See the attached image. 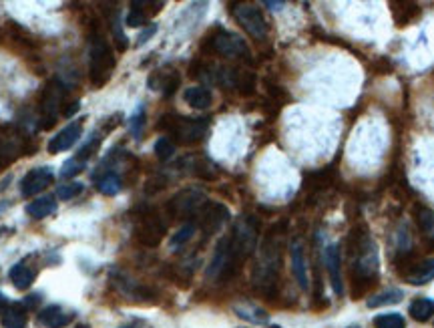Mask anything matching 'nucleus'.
<instances>
[{
    "instance_id": "f257e3e1",
    "label": "nucleus",
    "mask_w": 434,
    "mask_h": 328,
    "mask_svg": "<svg viewBox=\"0 0 434 328\" xmlns=\"http://www.w3.org/2000/svg\"><path fill=\"white\" fill-rule=\"evenodd\" d=\"M277 276H279V246L275 244L271 236H268L264 244L260 246L251 280H253V286L262 294L273 296L277 292Z\"/></svg>"
},
{
    "instance_id": "f03ea898",
    "label": "nucleus",
    "mask_w": 434,
    "mask_h": 328,
    "mask_svg": "<svg viewBox=\"0 0 434 328\" xmlns=\"http://www.w3.org/2000/svg\"><path fill=\"white\" fill-rule=\"evenodd\" d=\"M159 129L167 131L171 137H175V141L181 143V145H193V143H199L205 137L207 129H209V121L169 113V115L161 117Z\"/></svg>"
},
{
    "instance_id": "7ed1b4c3",
    "label": "nucleus",
    "mask_w": 434,
    "mask_h": 328,
    "mask_svg": "<svg viewBox=\"0 0 434 328\" xmlns=\"http://www.w3.org/2000/svg\"><path fill=\"white\" fill-rule=\"evenodd\" d=\"M117 65V58L113 55V49L103 36H95L89 51V79L93 87L101 89L111 79V73Z\"/></svg>"
},
{
    "instance_id": "20e7f679",
    "label": "nucleus",
    "mask_w": 434,
    "mask_h": 328,
    "mask_svg": "<svg viewBox=\"0 0 434 328\" xmlns=\"http://www.w3.org/2000/svg\"><path fill=\"white\" fill-rule=\"evenodd\" d=\"M229 242L238 260L245 262L258 246V223L249 216H242L233 226V232L229 234Z\"/></svg>"
},
{
    "instance_id": "39448f33",
    "label": "nucleus",
    "mask_w": 434,
    "mask_h": 328,
    "mask_svg": "<svg viewBox=\"0 0 434 328\" xmlns=\"http://www.w3.org/2000/svg\"><path fill=\"white\" fill-rule=\"evenodd\" d=\"M207 49L227 58H244L247 63H251V53L244 39L229 30H216L207 39Z\"/></svg>"
},
{
    "instance_id": "423d86ee",
    "label": "nucleus",
    "mask_w": 434,
    "mask_h": 328,
    "mask_svg": "<svg viewBox=\"0 0 434 328\" xmlns=\"http://www.w3.org/2000/svg\"><path fill=\"white\" fill-rule=\"evenodd\" d=\"M240 260L238 256L233 254L231 250V242H229V236L221 238L219 244L216 246V252H214V258L209 262V268H207V278L212 280H225V278H231L233 274L240 270Z\"/></svg>"
},
{
    "instance_id": "0eeeda50",
    "label": "nucleus",
    "mask_w": 434,
    "mask_h": 328,
    "mask_svg": "<svg viewBox=\"0 0 434 328\" xmlns=\"http://www.w3.org/2000/svg\"><path fill=\"white\" fill-rule=\"evenodd\" d=\"M207 204L205 193L199 190H183V192L175 193L169 201H167V212L169 216L177 219H187L193 216H199V212L203 210V206Z\"/></svg>"
},
{
    "instance_id": "6e6552de",
    "label": "nucleus",
    "mask_w": 434,
    "mask_h": 328,
    "mask_svg": "<svg viewBox=\"0 0 434 328\" xmlns=\"http://www.w3.org/2000/svg\"><path fill=\"white\" fill-rule=\"evenodd\" d=\"M27 151V137L12 125H0V167L16 162Z\"/></svg>"
},
{
    "instance_id": "1a4fd4ad",
    "label": "nucleus",
    "mask_w": 434,
    "mask_h": 328,
    "mask_svg": "<svg viewBox=\"0 0 434 328\" xmlns=\"http://www.w3.org/2000/svg\"><path fill=\"white\" fill-rule=\"evenodd\" d=\"M167 234V226L155 212H143L135 223V238L147 248H157Z\"/></svg>"
},
{
    "instance_id": "9d476101",
    "label": "nucleus",
    "mask_w": 434,
    "mask_h": 328,
    "mask_svg": "<svg viewBox=\"0 0 434 328\" xmlns=\"http://www.w3.org/2000/svg\"><path fill=\"white\" fill-rule=\"evenodd\" d=\"M65 101V89L58 81H51L41 97V129H51Z\"/></svg>"
},
{
    "instance_id": "9b49d317",
    "label": "nucleus",
    "mask_w": 434,
    "mask_h": 328,
    "mask_svg": "<svg viewBox=\"0 0 434 328\" xmlns=\"http://www.w3.org/2000/svg\"><path fill=\"white\" fill-rule=\"evenodd\" d=\"M233 17L249 36H253L258 41H264L268 36V23L255 4H236Z\"/></svg>"
},
{
    "instance_id": "f8f14e48",
    "label": "nucleus",
    "mask_w": 434,
    "mask_h": 328,
    "mask_svg": "<svg viewBox=\"0 0 434 328\" xmlns=\"http://www.w3.org/2000/svg\"><path fill=\"white\" fill-rule=\"evenodd\" d=\"M54 182V171L45 165V167H34L30 169L27 175L21 182V193L23 197H32L36 193L45 192L51 184Z\"/></svg>"
},
{
    "instance_id": "ddd939ff",
    "label": "nucleus",
    "mask_w": 434,
    "mask_h": 328,
    "mask_svg": "<svg viewBox=\"0 0 434 328\" xmlns=\"http://www.w3.org/2000/svg\"><path fill=\"white\" fill-rule=\"evenodd\" d=\"M229 221V210L223 204L207 201L199 212V226L205 234H217Z\"/></svg>"
},
{
    "instance_id": "4468645a",
    "label": "nucleus",
    "mask_w": 434,
    "mask_h": 328,
    "mask_svg": "<svg viewBox=\"0 0 434 328\" xmlns=\"http://www.w3.org/2000/svg\"><path fill=\"white\" fill-rule=\"evenodd\" d=\"M324 264L328 276H330V284L334 288V292L338 296L344 294V282H342V252L338 244H330L324 252Z\"/></svg>"
},
{
    "instance_id": "2eb2a0df",
    "label": "nucleus",
    "mask_w": 434,
    "mask_h": 328,
    "mask_svg": "<svg viewBox=\"0 0 434 328\" xmlns=\"http://www.w3.org/2000/svg\"><path fill=\"white\" fill-rule=\"evenodd\" d=\"M82 135V121H73L65 129H60L56 135L49 141V153H60L71 149Z\"/></svg>"
},
{
    "instance_id": "dca6fc26",
    "label": "nucleus",
    "mask_w": 434,
    "mask_h": 328,
    "mask_svg": "<svg viewBox=\"0 0 434 328\" xmlns=\"http://www.w3.org/2000/svg\"><path fill=\"white\" fill-rule=\"evenodd\" d=\"M290 258H292V274L298 282L301 290L310 288V280H308V262H306V254H304V242L299 238H294L290 244Z\"/></svg>"
},
{
    "instance_id": "f3484780",
    "label": "nucleus",
    "mask_w": 434,
    "mask_h": 328,
    "mask_svg": "<svg viewBox=\"0 0 434 328\" xmlns=\"http://www.w3.org/2000/svg\"><path fill=\"white\" fill-rule=\"evenodd\" d=\"M410 260H412V254H404V264L408 266L404 278L408 280V284L420 286V284H426L429 280H433L434 260H426V262H410Z\"/></svg>"
},
{
    "instance_id": "a211bd4d",
    "label": "nucleus",
    "mask_w": 434,
    "mask_h": 328,
    "mask_svg": "<svg viewBox=\"0 0 434 328\" xmlns=\"http://www.w3.org/2000/svg\"><path fill=\"white\" fill-rule=\"evenodd\" d=\"M71 320H73V316L67 314V312H65L60 306H56V304H51V306L43 308V310L38 312V316H36V322L45 328H65L71 325Z\"/></svg>"
},
{
    "instance_id": "6ab92c4d",
    "label": "nucleus",
    "mask_w": 434,
    "mask_h": 328,
    "mask_svg": "<svg viewBox=\"0 0 434 328\" xmlns=\"http://www.w3.org/2000/svg\"><path fill=\"white\" fill-rule=\"evenodd\" d=\"M8 276L16 290H28L32 286V282L36 280V270L28 264V260H21L19 264H14L10 268Z\"/></svg>"
},
{
    "instance_id": "aec40b11",
    "label": "nucleus",
    "mask_w": 434,
    "mask_h": 328,
    "mask_svg": "<svg viewBox=\"0 0 434 328\" xmlns=\"http://www.w3.org/2000/svg\"><path fill=\"white\" fill-rule=\"evenodd\" d=\"M27 325V308L21 302L8 304V308L2 314V327L4 328H25Z\"/></svg>"
},
{
    "instance_id": "412c9836",
    "label": "nucleus",
    "mask_w": 434,
    "mask_h": 328,
    "mask_svg": "<svg viewBox=\"0 0 434 328\" xmlns=\"http://www.w3.org/2000/svg\"><path fill=\"white\" fill-rule=\"evenodd\" d=\"M183 99L190 103L193 109H207L214 103V95L207 87H190L183 93Z\"/></svg>"
},
{
    "instance_id": "4be33fe9",
    "label": "nucleus",
    "mask_w": 434,
    "mask_h": 328,
    "mask_svg": "<svg viewBox=\"0 0 434 328\" xmlns=\"http://www.w3.org/2000/svg\"><path fill=\"white\" fill-rule=\"evenodd\" d=\"M56 210V201H54V195H45V197H38L34 201H30L27 206V214L30 218L34 219H45L49 218L51 214H54Z\"/></svg>"
},
{
    "instance_id": "5701e85b",
    "label": "nucleus",
    "mask_w": 434,
    "mask_h": 328,
    "mask_svg": "<svg viewBox=\"0 0 434 328\" xmlns=\"http://www.w3.org/2000/svg\"><path fill=\"white\" fill-rule=\"evenodd\" d=\"M392 12H394L396 25L398 27H407L420 14V8L414 2H392Z\"/></svg>"
},
{
    "instance_id": "b1692460",
    "label": "nucleus",
    "mask_w": 434,
    "mask_h": 328,
    "mask_svg": "<svg viewBox=\"0 0 434 328\" xmlns=\"http://www.w3.org/2000/svg\"><path fill=\"white\" fill-rule=\"evenodd\" d=\"M233 310H236V314H238L240 318H244V320H247V322H253V325H266V322H268V318H270L266 310H262L260 306L249 304V302L236 304V306H233Z\"/></svg>"
},
{
    "instance_id": "393cba45",
    "label": "nucleus",
    "mask_w": 434,
    "mask_h": 328,
    "mask_svg": "<svg viewBox=\"0 0 434 328\" xmlns=\"http://www.w3.org/2000/svg\"><path fill=\"white\" fill-rule=\"evenodd\" d=\"M414 221L418 226V230L424 234V236H434V212L426 206H414Z\"/></svg>"
},
{
    "instance_id": "a878e982",
    "label": "nucleus",
    "mask_w": 434,
    "mask_h": 328,
    "mask_svg": "<svg viewBox=\"0 0 434 328\" xmlns=\"http://www.w3.org/2000/svg\"><path fill=\"white\" fill-rule=\"evenodd\" d=\"M97 190L103 193V195H117V193L123 190V182H121V177H119V173H115V171H107L103 177H99L97 179Z\"/></svg>"
},
{
    "instance_id": "bb28decb",
    "label": "nucleus",
    "mask_w": 434,
    "mask_h": 328,
    "mask_svg": "<svg viewBox=\"0 0 434 328\" xmlns=\"http://www.w3.org/2000/svg\"><path fill=\"white\" fill-rule=\"evenodd\" d=\"M334 179V169L332 167H326V169H320V171H314V173H308L306 175V188L310 190H324L332 184Z\"/></svg>"
},
{
    "instance_id": "cd10ccee",
    "label": "nucleus",
    "mask_w": 434,
    "mask_h": 328,
    "mask_svg": "<svg viewBox=\"0 0 434 328\" xmlns=\"http://www.w3.org/2000/svg\"><path fill=\"white\" fill-rule=\"evenodd\" d=\"M434 314V302L429 298H418L410 304V316L416 322H426Z\"/></svg>"
},
{
    "instance_id": "c85d7f7f",
    "label": "nucleus",
    "mask_w": 434,
    "mask_h": 328,
    "mask_svg": "<svg viewBox=\"0 0 434 328\" xmlns=\"http://www.w3.org/2000/svg\"><path fill=\"white\" fill-rule=\"evenodd\" d=\"M374 328H407V320L398 312H388L374 318Z\"/></svg>"
},
{
    "instance_id": "c756f323",
    "label": "nucleus",
    "mask_w": 434,
    "mask_h": 328,
    "mask_svg": "<svg viewBox=\"0 0 434 328\" xmlns=\"http://www.w3.org/2000/svg\"><path fill=\"white\" fill-rule=\"evenodd\" d=\"M402 300V292L400 290H388L384 294H378V296H372L368 300V306L370 308H378V306H384V304H396V302Z\"/></svg>"
},
{
    "instance_id": "7c9ffc66",
    "label": "nucleus",
    "mask_w": 434,
    "mask_h": 328,
    "mask_svg": "<svg viewBox=\"0 0 434 328\" xmlns=\"http://www.w3.org/2000/svg\"><path fill=\"white\" fill-rule=\"evenodd\" d=\"M153 149H155V155H157L161 162H167V160L173 157V153H175V143H173L169 137H159Z\"/></svg>"
},
{
    "instance_id": "2f4dec72",
    "label": "nucleus",
    "mask_w": 434,
    "mask_h": 328,
    "mask_svg": "<svg viewBox=\"0 0 434 328\" xmlns=\"http://www.w3.org/2000/svg\"><path fill=\"white\" fill-rule=\"evenodd\" d=\"M82 169H84V162L77 160V157H73V160L65 162V165L60 167V177H62V179H71V177L79 175Z\"/></svg>"
},
{
    "instance_id": "473e14b6",
    "label": "nucleus",
    "mask_w": 434,
    "mask_h": 328,
    "mask_svg": "<svg viewBox=\"0 0 434 328\" xmlns=\"http://www.w3.org/2000/svg\"><path fill=\"white\" fill-rule=\"evenodd\" d=\"M81 192L82 184H79V182H71V184H62V186L56 190V195L60 197V201H69V199L77 197Z\"/></svg>"
},
{
    "instance_id": "72a5a7b5",
    "label": "nucleus",
    "mask_w": 434,
    "mask_h": 328,
    "mask_svg": "<svg viewBox=\"0 0 434 328\" xmlns=\"http://www.w3.org/2000/svg\"><path fill=\"white\" fill-rule=\"evenodd\" d=\"M131 10H129V14H127V19H125V23H127V27H145L147 25V14L139 8V6H135L133 2H131Z\"/></svg>"
},
{
    "instance_id": "f704fd0d",
    "label": "nucleus",
    "mask_w": 434,
    "mask_h": 328,
    "mask_svg": "<svg viewBox=\"0 0 434 328\" xmlns=\"http://www.w3.org/2000/svg\"><path fill=\"white\" fill-rule=\"evenodd\" d=\"M193 234H195V223H185V226L171 238V248L183 246L185 242H190Z\"/></svg>"
},
{
    "instance_id": "c9c22d12",
    "label": "nucleus",
    "mask_w": 434,
    "mask_h": 328,
    "mask_svg": "<svg viewBox=\"0 0 434 328\" xmlns=\"http://www.w3.org/2000/svg\"><path fill=\"white\" fill-rule=\"evenodd\" d=\"M238 89H240L242 95H251L255 91V75L249 73V71H242L240 81H238Z\"/></svg>"
},
{
    "instance_id": "e433bc0d",
    "label": "nucleus",
    "mask_w": 434,
    "mask_h": 328,
    "mask_svg": "<svg viewBox=\"0 0 434 328\" xmlns=\"http://www.w3.org/2000/svg\"><path fill=\"white\" fill-rule=\"evenodd\" d=\"M143 119H145V111H143V107H139L135 115L131 117V121H129V127H131V131H133L135 137L141 135V129H143V123H145Z\"/></svg>"
},
{
    "instance_id": "4c0bfd02",
    "label": "nucleus",
    "mask_w": 434,
    "mask_h": 328,
    "mask_svg": "<svg viewBox=\"0 0 434 328\" xmlns=\"http://www.w3.org/2000/svg\"><path fill=\"white\" fill-rule=\"evenodd\" d=\"M155 32H157V25H151L149 28H145V30L139 34V45H145V43H147V41H149Z\"/></svg>"
},
{
    "instance_id": "58836bf2",
    "label": "nucleus",
    "mask_w": 434,
    "mask_h": 328,
    "mask_svg": "<svg viewBox=\"0 0 434 328\" xmlns=\"http://www.w3.org/2000/svg\"><path fill=\"white\" fill-rule=\"evenodd\" d=\"M77 111H79V101L71 103V107H67V109L62 111V115H65V117H73V115H75Z\"/></svg>"
},
{
    "instance_id": "ea45409f",
    "label": "nucleus",
    "mask_w": 434,
    "mask_h": 328,
    "mask_svg": "<svg viewBox=\"0 0 434 328\" xmlns=\"http://www.w3.org/2000/svg\"><path fill=\"white\" fill-rule=\"evenodd\" d=\"M8 304H10V302H8V298H6V296L0 292V314H4V310L8 308Z\"/></svg>"
},
{
    "instance_id": "a19ab883",
    "label": "nucleus",
    "mask_w": 434,
    "mask_h": 328,
    "mask_svg": "<svg viewBox=\"0 0 434 328\" xmlns=\"http://www.w3.org/2000/svg\"><path fill=\"white\" fill-rule=\"evenodd\" d=\"M264 4H266V6H270L271 10H279V8L284 6V2H270V0H266Z\"/></svg>"
},
{
    "instance_id": "79ce46f5",
    "label": "nucleus",
    "mask_w": 434,
    "mask_h": 328,
    "mask_svg": "<svg viewBox=\"0 0 434 328\" xmlns=\"http://www.w3.org/2000/svg\"><path fill=\"white\" fill-rule=\"evenodd\" d=\"M75 328H89V327H87V325H77Z\"/></svg>"
},
{
    "instance_id": "37998d69",
    "label": "nucleus",
    "mask_w": 434,
    "mask_h": 328,
    "mask_svg": "<svg viewBox=\"0 0 434 328\" xmlns=\"http://www.w3.org/2000/svg\"><path fill=\"white\" fill-rule=\"evenodd\" d=\"M121 328H139V327H121Z\"/></svg>"
},
{
    "instance_id": "c03bdc74",
    "label": "nucleus",
    "mask_w": 434,
    "mask_h": 328,
    "mask_svg": "<svg viewBox=\"0 0 434 328\" xmlns=\"http://www.w3.org/2000/svg\"><path fill=\"white\" fill-rule=\"evenodd\" d=\"M273 328H279V327H273Z\"/></svg>"
},
{
    "instance_id": "a18cd8bd",
    "label": "nucleus",
    "mask_w": 434,
    "mask_h": 328,
    "mask_svg": "<svg viewBox=\"0 0 434 328\" xmlns=\"http://www.w3.org/2000/svg\"><path fill=\"white\" fill-rule=\"evenodd\" d=\"M356 328H358V327H356Z\"/></svg>"
}]
</instances>
